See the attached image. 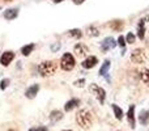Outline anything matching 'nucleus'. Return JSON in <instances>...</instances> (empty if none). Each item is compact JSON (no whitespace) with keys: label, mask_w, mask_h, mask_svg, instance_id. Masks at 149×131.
I'll return each instance as SVG.
<instances>
[{"label":"nucleus","mask_w":149,"mask_h":131,"mask_svg":"<svg viewBox=\"0 0 149 131\" xmlns=\"http://www.w3.org/2000/svg\"><path fill=\"white\" fill-rule=\"evenodd\" d=\"M109 68H110V60L106 59L105 62H103V64L101 66V69H100V75H101V76H106Z\"/></svg>","instance_id":"nucleus-18"},{"label":"nucleus","mask_w":149,"mask_h":131,"mask_svg":"<svg viewBox=\"0 0 149 131\" xmlns=\"http://www.w3.org/2000/svg\"><path fill=\"white\" fill-rule=\"evenodd\" d=\"M38 90H39V85L38 84H33L31 87H29L28 89H26L25 96L28 98H34L37 96V93H38Z\"/></svg>","instance_id":"nucleus-9"},{"label":"nucleus","mask_w":149,"mask_h":131,"mask_svg":"<svg viewBox=\"0 0 149 131\" xmlns=\"http://www.w3.org/2000/svg\"><path fill=\"white\" fill-rule=\"evenodd\" d=\"M64 131H71V130H64Z\"/></svg>","instance_id":"nucleus-33"},{"label":"nucleus","mask_w":149,"mask_h":131,"mask_svg":"<svg viewBox=\"0 0 149 131\" xmlns=\"http://www.w3.org/2000/svg\"><path fill=\"white\" fill-rule=\"evenodd\" d=\"M58 68V63L54 60H46V62H42L38 66V71L42 76H51L55 74Z\"/></svg>","instance_id":"nucleus-2"},{"label":"nucleus","mask_w":149,"mask_h":131,"mask_svg":"<svg viewBox=\"0 0 149 131\" xmlns=\"http://www.w3.org/2000/svg\"><path fill=\"white\" fill-rule=\"evenodd\" d=\"M76 122L82 129H85V130L89 129L93 125V114L90 113L88 109H81V110L76 114Z\"/></svg>","instance_id":"nucleus-1"},{"label":"nucleus","mask_w":149,"mask_h":131,"mask_svg":"<svg viewBox=\"0 0 149 131\" xmlns=\"http://www.w3.org/2000/svg\"><path fill=\"white\" fill-rule=\"evenodd\" d=\"M9 131H15V130H9Z\"/></svg>","instance_id":"nucleus-34"},{"label":"nucleus","mask_w":149,"mask_h":131,"mask_svg":"<svg viewBox=\"0 0 149 131\" xmlns=\"http://www.w3.org/2000/svg\"><path fill=\"white\" fill-rule=\"evenodd\" d=\"M74 53H76L77 57L82 58V57H85V55H86L88 53H89V50H88V47L85 46V45H82V43H77L76 46H74Z\"/></svg>","instance_id":"nucleus-8"},{"label":"nucleus","mask_w":149,"mask_h":131,"mask_svg":"<svg viewBox=\"0 0 149 131\" xmlns=\"http://www.w3.org/2000/svg\"><path fill=\"white\" fill-rule=\"evenodd\" d=\"M139 121H140V123L144 125V126L149 125V110H141V113H140V116H139Z\"/></svg>","instance_id":"nucleus-14"},{"label":"nucleus","mask_w":149,"mask_h":131,"mask_svg":"<svg viewBox=\"0 0 149 131\" xmlns=\"http://www.w3.org/2000/svg\"><path fill=\"white\" fill-rule=\"evenodd\" d=\"M118 45L124 50V46H126V39H124V37H123V36H120V37L118 38Z\"/></svg>","instance_id":"nucleus-25"},{"label":"nucleus","mask_w":149,"mask_h":131,"mask_svg":"<svg viewBox=\"0 0 149 131\" xmlns=\"http://www.w3.org/2000/svg\"><path fill=\"white\" fill-rule=\"evenodd\" d=\"M52 1H54V3H62L63 0H52Z\"/></svg>","instance_id":"nucleus-31"},{"label":"nucleus","mask_w":149,"mask_h":131,"mask_svg":"<svg viewBox=\"0 0 149 131\" xmlns=\"http://www.w3.org/2000/svg\"><path fill=\"white\" fill-rule=\"evenodd\" d=\"M38 131H47V129H46V127H41Z\"/></svg>","instance_id":"nucleus-30"},{"label":"nucleus","mask_w":149,"mask_h":131,"mask_svg":"<svg viewBox=\"0 0 149 131\" xmlns=\"http://www.w3.org/2000/svg\"><path fill=\"white\" fill-rule=\"evenodd\" d=\"M90 90H92V92L94 93V95H95V97H97V100L100 101L101 104H103V102H105V98H106V92H105V89H103V88L98 87L97 84H92V85H90Z\"/></svg>","instance_id":"nucleus-5"},{"label":"nucleus","mask_w":149,"mask_h":131,"mask_svg":"<svg viewBox=\"0 0 149 131\" xmlns=\"http://www.w3.org/2000/svg\"><path fill=\"white\" fill-rule=\"evenodd\" d=\"M62 118H63V114H62V111H59V110H52L51 113H50V122H51V123H56V122L60 121Z\"/></svg>","instance_id":"nucleus-12"},{"label":"nucleus","mask_w":149,"mask_h":131,"mask_svg":"<svg viewBox=\"0 0 149 131\" xmlns=\"http://www.w3.org/2000/svg\"><path fill=\"white\" fill-rule=\"evenodd\" d=\"M8 84H9V79H3L1 83H0V89L4 90L5 88L8 87Z\"/></svg>","instance_id":"nucleus-24"},{"label":"nucleus","mask_w":149,"mask_h":131,"mask_svg":"<svg viewBox=\"0 0 149 131\" xmlns=\"http://www.w3.org/2000/svg\"><path fill=\"white\" fill-rule=\"evenodd\" d=\"M13 59H15V53H12V51H5L4 54L1 55V58H0V63H1L3 66H8Z\"/></svg>","instance_id":"nucleus-7"},{"label":"nucleus","mask_w":149,"mask_h":131,"mask_svg":"<svg viewBox=\"0 0 149 131\" xmlns=\"http://www.w3.org/2000/svg\"><path fill=\"white\" fill-rule=\"evenodd\" d=\"M127 119H128V123L130 126L134 129L136 122H135V105H131L128 109V113H127Z\"/></svg>","instance_id":"nucleus-10"},{"label":"nucleus","mask_w":149,"mask_h":131,"mask_svg":"<svg viewBox=\"0 0 149 131\" xmlns=\"http://www.w3.org/2000/svg\"><path fill=\"white\" fill-rule=\"evenodd\" d=\"M59 49H60V43H59V42H56L55 45H52V46H51L52 51H56V50H59Z\"/></svg>","instance_id":"nucleus-28"},{"label":"nucleus","mask_w":149,"mask_h":131,"mask_svg":"<svg viewBox=\"0 0 149 131\" xmlns=\"http://www.w3.org/2000/svg\"><path fill=\"white\" fill-rule=\"evenodd\" d=\"M116 46V42L113 39V37H107V38L103 39V42L101 43V50H102L103 53L109 51V50L114 49V47Z\"/></svg>","instance_id":"nucleus-6"},{"label":"nucleus","mask_w":149,"mask_h":131,"mask_svg":"<svg viewBox=\"0 0 149 131\" xmlns=\"http://www.w3.org/2000/svg\"><path fill=\"white\" fill-rule=\"evenodd\" d=\"M148 59L147 57V53H145V50L143 49H136L132 51L131 54V60L134 63H137V64H141V63H145Z\"/></svg>","instance_id":"nucleus-4"},{"label":"nucleus","mask_w":149,"mask_h":131,"mask_svg":"<svg viewBox=\"0 0 149 131\" xmlns=\"http://www.w3.org/2000/svg\"><path fill=\"white\" fill-rule=\"evenodd\" d=\"M34 47H36L34 46V43H29V45H26V46H24L22 49H21V53H22V55L28 57V55L34 50Z\"/></svg>","instance_id":"nucleus-19"},{"label":"nucleus","mask_w":149,"mask_h":131,"mask_svg":"<svg viewBox=\"0 0 149 131\" xmlns=\"http://www.w3.org/2000/svg\"><path fill=\"white\" fill-rule=\"evenodd\" d=\"M144 24H145L144 20H140L139 26H137V37H139L140 39H143L144 36H145V25Z\"/></svg>","instance_id":"nucleus-16"},{"label":"nucleus","mask_w":149,"mask_h":131,"mask_svg":"<svg viewBox=\"0 0 149 131\" xmlns=\"http://www.w3.org/2000/svg\"><path fill=\"white\" fill-rule=\"evenodd\" d=\"M88 34H89V36H92V37H97L98 34H100V32H98L97 28H94V26H90V28H89V32H88Z\"/></svg>","instance_id":"nucleus-23"},{"label":"nucleus","mask_w":149,"mask_h":131,"mask_svg":"<svg viewBox=\"0 0 149 131\" xmlns=\"http://www.w3.org/2000/svg\"><path fill=\"white\" fill-rule=\"evenodd\" d=\"M111 108H113L116 119H118V121H122V118H123V110H122L118 105H115V104H113V105H111Z\"/></svg>","instance_id":"nucleus-17"},{"label":"nucleus","mask_w":149,"mask_h":131,"mask_svg":"<svg viewBox=\"0 0 149 131\" xmlns=\"http://www.w3.org/2000/svg\"><path fill=\"white\" fill-rule=\"evenodd\" d=\"M5 1H10V0H5Z\"/></svg>","instance_id":"nucleus-32"},{"label":"nucleus","mask_w":149,"mask_h":131,"mask_svg":"<svg viewBox=\"0 0 149 131\" xmlns=\"http://www.w3.org/2000/svg\"><path fill=\"white\" fill-rule=\"evenodd\" d=\"M77 105H80V101L77 100V98H72V100H70L67 104L64 105V110L65 111H71L72 109H74Z\"/></svg>","instance_id":"nucleus-15"},{"label":"nucleus","mask_w":149,"mask_h":131,"mask_svg":"<svg viewBox=\"0 0 149 131\" xmlns=\"http://www.w3.org/2000/svg\"><path fill=\"white\" fill-rule=\"evenodd\" d=\"M17 16H18V9H16V8H10V9H7L4 12V17L7 20H13Z\"/></svg>","instance_id":"nucleus-13"},{"label":"nucleus","mask_w":149,"mask_h":131,"mask_svg":"<svg viewBox=\"0 0 149 131\" xmlns=\"http://www.w3.org/2000/svg\"><path fill=\"white\" fill-rule=\"evenodd\" d=\"M72 1L74 3V4H82V3H84L85 0H72Z\"/></svg>","instance_id":"nucleus-29"},{"label":"nucleus","mask_w":149,"mask_h":131,"mask_svg":"<svg viewBox=\"0 0 149 131\" xmlns=\"http://www.w3.org/2000/svg\"><path fill=\"white\" fill-rule=\"evenodd\" d=\"M141 80L149 87V69H143L141 71Z\"/></svg>","instance_id":"nucleus-21"},{"label":"nucleus","mask_w":149,"mask_h":131,"mask_svg":"<svg viewBox=\"0 0 149 131\" xmlns=\"http://www.w3.org/2000/svg\"><path fill=\"white\" fill-rule=\"evenodd\" d=\"M135 42V36L132 33L127 34V43H134Z\"/></svg>","instance_id":"nucleus-26"},{"label":"nucleus","mask_w":149,"mask_h":131,"mask_svg":"<svg viewBox=\"0 0 149 131\" xmlns=\"http://www.w3.org/2000/svg\"><path fill=\"white\" fill-rule=\"evenodd\" d=\"M97 63H98L97 58L95 57H89V58H86V59L82 62V67H84V68H93Z\"/></svg>","instance_id":"nucleus-11"},{"label":"nucleus","mask_w":149,"mask_h":131,"mask_svg":"<svg viewBox=\"0 0 149 131\" xmlns=\"http://www.w3.org/2000/svg\"><path fill=\"white\" fill-rule=\"evenodd\" d=\"M74 64H76V60H74L73 55L70 54V53L64 54L62 57V59H60V67H62L64 71H71V69H73Z\"/></svg>","instance_id":"nucleus-3"},{"label":"nucleus","mask_w":149,"mask_h":131,"mask_svg":"<svg viewBox=\"0 0 149 131\" xmlns=\"http://www.w3.org/2000/svg\"><path fill=\"white\" fill-rule=\"evenodd\" d=\"M84 83H85V79H80V80L74 81V85H76V87H84Z\"/></svg>","instance_id":"nucleus-27"},{"label":"nucleus","mask_w":149,"mask_h":131,"mask_svg":"<svg viewBox=\"0 0 149 131\" xmlns=\"http://www.w3.org/2000/svg\"><path fill=\"white\" fill-rule=\"evenodd\" d=\"M70 36L76 37V38H80V37L82 36V33H81L80 29H72V30H70Z\"/></svg>","instance_id":"nucleus-22"},{"label":"nucleus","mask_w":149,"mask_h":131,"mask_svg":"<svg viewBox=\"0 0 149 131\" xmlns=\"http://www.w3.org/2000/svg\"><path fill=\"white\" fill-rule=\"evenodd\" d=\"M110 26H111V29H114L115 32H119V30H122V28H123V22H122L120 20H115L110 24Z\"/></svg>","instance_id":"nucleus-20"}]
</instances>
